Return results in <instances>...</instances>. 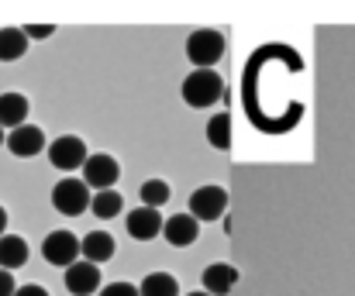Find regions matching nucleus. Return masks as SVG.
I'll list each match as a JSON object with an SVG mask.
<instances>
[{"instance_id":"1","label":"nucleus","mask_w":355,"mask_h":296,"mask_svg":"<svg viewBox=\"0 0 355 296\" xmlns=\"http://www.w3.org/2000/svg\"><path fill=\"white\" fill-rule=\"evenodd\" d=\"M180 94H183V100H187V107L207 110V107H214V103L221 100L225 83H221V76H218L214 69H193V73L183 80Z\"/></svg>"},{"instance_id":"2","label":"nucleus","mask_w":355,"mask_h":296,"mask_svg":"<svg viewBox=\"0 0 355 296\" xmlns=\"http://www.w3.org/2000/svg\"><path fill=\"white\" fill-rule=\"evenodd\" d=\"M225 55V35L214 31V28H197L190 38H187V59L197 66V69H211L214 62H221Z\"/></svg>"},{"instance_id":"3","label":"nucleus","mask_w":355,"mask_h":296,"mask_svg":"<svg viewBox=\"0 0 355 296\" xmlns=\"http://www.w3.org/2000/svg\"><path fill=\"white\" fill-rule=\"evenodd\" d=\"M90 186L83 183V180H76V176H66V180H59L55 186H52V207L62 214V217H80V214H87L90 210Z\"/></svg>"},{"instance_id":"4","label":"nucleus","mask_w":355,"mask_h":296,"mask_svg":"<svg viewBox=\"0 0 355 296\" xmlns=\"http://www.w3.org/2000/svg\"><path fill=\"white\" fill-rule=\"evenodd\" d=\"M225 210H228V190L225 186H214V183H207V186H197L193 193H190V217L193 220H221L225 217Z\"/></svg>"},{"instance_id":"5","label":"nucleus","mask_w":355,"mask_h":296,"mask_svg":"<svg viewBox=\"0 0 355 296\" xmlns=\"http://www.w3.org/2000/svg\"><path fill=\"white\" fill-rule=\"evenodd\" d=\"M87 159H90L87 141L76 138V134H59V138L49 145V162H52L59 173H76V169H83Z\"/></svg>"},{"instance_id":"6","label":"nucleus","mask_w":355,"mask_h":296,"mask_svg":"<svg viewBox=\"0 0 355 296\" xmlns=\"http://www.w3.org/2000/svg\"><path fill=\"white\" fill-rule=\"evenodd\" d=\"M83 183L90 186V190H114V183L121 180V166L114 155H104V152H97V155H90L87 162H83Z\"/></svg>"},{"instance_id":"7","label":"nucleus","mask_w":355,"mask_h":296,"mask_svg":"<svg viewBox=\"0 0 355 296\" xmlns=\"http://www.w3.org/2000/svg\"><path fill=\"white\" fill-rule=\"evenodd\" d=\"M42 255L49 265L69 269L73 262H80V241L73 231H49V238L42 241Z\"/></svg>"},{"instance_id":"8","label":"nucleus","mask_w":355,"mask_h":296,"mask_svg":"<svg viewBox=\"0 0 355 296\" xmlns=\"http://www.w3.org/2000/svg\"><path fill=\"white\" fill-rule=\"evenodd\" d=\"M17 159H35L42 148H49L45 145V131L42 128H35V124H21V128H14V131H7V141H3Z\"/></svg>"},{"instance_id":"9","label":"nucleus","mask_w":355,"mask_h":296,"mask_svg":"<svg viewBox=\"0 0 355 296\" xmlns=\"http://www.w3.org/2000/svg\"><path fill=\"white\" fill-rule=\"evenodd\" d=\"M162 238L173 248H187L200 238V220H193L190 214H173V217L162 220Z\"/></svg>"},{"instance_id":"10","label":"nucleus","mask_w":355,"mask_h":296,"mask_svg":"<svg viewBox=\"0 0 355 296\" xmlns=\"http://www.w3.org/2000/svg\"><path fill=\"white\" fill-rule=\"evenodd\" d=\"M124 224H128V234H131L135 241H152V238L162 234V217H159V210H152V207H135V210L124 217Z\"/></svg>"},{"instance_id":"11","label":"nucleus","mask_w":355,"mask_h":296,"mask_svg":"<svg viewBox=\"0 0 355 296\" xmlns=\"http://www.w3.org/2000/svg\"><path fill=\"white\" fill-rule=\"evenodd\" d=\"M101 286V265H90V262H73L66 269V290L73 296H94Z\"/></svg>"},{"instance_id":"12","label":"nucleus","mask_w":355,"mask_h":296,"mask_svg":"<svg viewBox=\"0 0 355 296\" xmlns=\"http://www.w3.org/2000/svg\"><path fill=\"white\" fill-rule=\"evenodd\" d=\"M114 252H118V241H114L107 231H90V234L80 241V259L90 262V265H104V262H111Z\"/></svg>"},{"instance_id":"13","label":"nucleus","mask_w":355,"mask_h":296,"mask_svg":"<svg viewBox=\"0 0 355 296\" xmlns=\"http://www.w3.org/2000/svg\"><path fill=\"white\" fill-rule=\"evenodd\" d=\"M200 286H204V293L207 296H228L238 286V269L235 265H228V262H214V265L204 269Z\"/></svg>"},{"instance_id":"14","label":"nucleus","mask_w":355,"mask_h":296,"mask_svg":"<svg viewBox=\"0 0 355 296\" xmlns=\"http://www.w3.org/2000/svg\"><path fill=\"white\" fill-rule=\"evenodd\" d=\"M28 110H31V103L24 94H0V128L3 131H14V128H21L24 121H28Z\"/></svg>"},{"instance_id":"15","label":"nucleus","mask_w":355,"mask_h":296,"mask_svg":"<svg viewBox=\"0 0 355 296\" xmlns=\"http://www.w3.org/2000/svg\"><path fill=\"white\" fill-rule=\"evenodd\" d=\"M28 262V241L17 238V234H3L0 238V269L14 272Z\"/></svg>"},{"instance_id":"16","label":"nucleus","mask_w":355,"mask_h":296,"mask_svg":"<svg viewBox=\"0 0 355 296\" xmlns=\"http://www.w3.org/2000/svg\"><path fill=\"white\" fill-rule=\"evenodd\" d=\"M28 52V35L21 28H0V62H17Z\"/></svg>"},{"instance_id":"17","label":"nucleus","mask_w":355,"mask_h":296,"mask_svg":"<svg viewBox=\"0 0 355 296\" xmlns=\"http://www.w3.org/2000/svg\"><path fill=\"white\" fill-rule=\"evenodd\" d=\"M138 296H180V283L169 272H148L138 286Z\"/></svg>"},{"instance_id":"18","label":"nucleus","mask_w":355,"mask_h":296,"mask_svg":"<svg viewBox=\"0 0 355 296\" xmlns=\"http://www.w3.org/2000/svg\"><path fill=\"white\" fill-rule=\"evenodd\" d=\"M90 210H94L101 220H111V217H118L121 210H124V200H121L118 190H101V193L90 197Z\"/></svg>"},{"instance_id":"19","label":"nucleus","mask_w":355,"mask_h":296,"mask_svg":"<svg viewBox=\"0 0 355 296\" xmlns=\"http://www.w3.org/2000/svg\"><path fill=\"white\" fill-rule=\"evenodd\" d=\"M207 141L218 148V152H228L232 148V117L228 114H214L207 121Z\"/></svg>"},{"instance_id":"20","label":"nucleus","mask_w":355,"mask_h":296,"mask_svg":"<svg viewBox=\"0 0 355 296\" xmlns=\"http://www.w3.org/2000/svg\"><path fill=\"white\" fill-rule=\"evenodd\" d=\"M138 197H141V207H152V210H159L162 203H169L173 197V190H169V183L166 180H145L141 183V190H138Z\"/></svg>"},{"instance_id":"21","label":"nucleus","mask_w":355,"mask_h":296,"mask_svg":"<svg viewBox=\"0 0 355 296\" xmlns=\"http://www.w3.org/2000/svg\"><path fill=\"white\" fill-rule=\"evenodd\" d=\"M101 296H138V286H131V283H111V286H104Z\"/></svg>"},{"instance_id":"22","label":"nucleus","mask_w":355,"mask_h":296,"mask_svg":"<svg viewBox=\"0 0 355 296\" xmlns=\"http://www.w3.org/2000/svg\"><path fill=\"white\" fill-rule=\"evenodd\" d=\"M21 31H24V35H28V42H31V38H49L55 28H52V24H24Z\"/></svg>"},{"instance_id":"23","label":"nucleus","mask_w":355,"mask_h":296,"mask_svg":"<svg viewBox=\"0 0 355 296\" xmlns=\"http://www.w3.org/2000/svg\"><path fill=\"white\" fill-rule=\"evenodd\" d=\"M14 290H17L14 276H10L7 269H0V296H14Z\"/></svg>"},{"instance_id":"24","label":"nucleus","mask_w":355,"mask_h":296,"mask_svg":"<svg viewBox=\"0 0 355 296\" xmlns=\"http://www.w3.org/2000/svg\"><path fill=\"white\" fill-rule=\"evenodd\" d=\"M14 296H49V290H45V286H38V283H28V286H17Z\"/></svg>"},{"instance_id":"25","label":"nucleus","mask_w":355,"mask_h":296,"mask_svg":"<svg viewBox=\"0 0 355 296\" xmlns=\"http://www.w3.org/2000/svg\"><path fill=\"white\" fill-rule=\"evenodd\" d=\"M3 234H7V210L0 207V238H3Z\"/></svg>"},{"instance_id":"26","label":"nucleus","mask_w":355,"mask_h":296,"mask_svg":"<svg viewBox=\"0 0 355 296\" xmlns=\"http://www.w3.org/2000/svg\"><path fill=\"white\" fill-rule=\"evenodd\" d=\"M3 141H7V134H3V128H0V145H3Z\"/></svg>"},{"instance_id":"27","label":"nucleus","mask_w":355,"mask_h":296,"mask_svg":"<svg viewBox=\"0 0 355 296\" xmlns=\"http://www.w3.org/2000/svg\"><path fill=\"white\" fill-rule=\"evenodd\" d=\"M187 296H207V293H204V290H200V293H187Z\"/></svg>"}]
</instances>
